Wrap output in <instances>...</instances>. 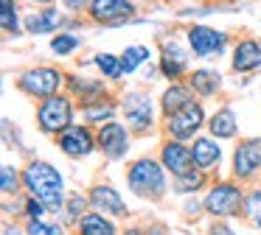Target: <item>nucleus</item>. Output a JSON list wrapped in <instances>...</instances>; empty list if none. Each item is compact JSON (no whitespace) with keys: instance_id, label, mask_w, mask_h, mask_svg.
Wrapping results in <instances>:
<instances>
[{"instance_id":"1a4fd4ad","label":"nucleus","mask_w":261,"mask_h":235,"mask_svg":"<svg viewBox=\"0 0 261 235\" xmlns=\"http://www.w3.org/2000/svg\"><path fill=\"white\" fill-rule=\"evenodd\" d=\"M59 149L68 157H87L93 151V137L85 126H68L59 132Z\"/></svg>"},{"instance_id":"473e14b6","label":"nucleus","mask_w":261,"mask_h":235,"mask_svg":"<svg viewBox=\"0 0 261 235\" xmlns=\"http://www.w3.org/2000/svg\"><path fill=\"white\" fill-rule=\"evenodd\" d=\"M79 210H85V199H82V196H70V201H68V216H70V218H79Z\"/></svg>"},{"instance_id":"cd10ccee","label":"nucleus","mask_w":261,"mask_h":235,"mask_svg":"<svg viewBox=\"0 0 261 235\" xmlns=\"http://www.w3.org/2000/svg\"><path fill=\"white\" fill-rule=\"evenodd\" d=\"M199 185H202V173L188 171V173H182V177H177V185H174V188L180 190V193H188V190H197Z\"/></svg>"},{"instance_id":"f8f14e48","label":"nucleus","mask_w":261,"mask_h":235,"mask_svg":"<svg viewBox=\"0 0 261 235\" xmlns=\"http://www.w3.org/2000/svg\"><path fill=\"white\" fill-rule=\"evenodd\" d=\"M135 11V6L129 0H93L90 3V14L98 22H121Z\"/></svg>"},{"instance_id":"39448f33","label":"nucleus","mask_w":261,"mask_h":235,"mask_svg":"<svg viewBox=\"0 0 261 235\" xmlns=\"http://www.w3.org/2000/svg\"><path fill=\"white\" fill-rule=\"evenodd\" d=\"M20 90H25L29 95H40V98H48L59 90L62 84V76L51 67H34V70H25L20 76Z\"/></svg>"},{"instance_id":"7c9ffc66","label":"nucleus","mask_w":261,"mask_h":235,"mask_svg":"<svg viewBox=\"0 0 261 235\" xmlns=\"http://www.w3.org/2000/svg\"><path fill=\"white\" fill-rule=\"evenodd\" d=\"M42 210H48V207L42 204V201L37 199V196H31V199L25 201V213H29V218H31V221H37V218L42 216Z\"/></svg>"},{"instance_id":"f03ea898","label":"nucleus","mask_w":261,"mask_h":235,"mask_svg":"<svg viewBox=\"0 0 261 235\" xmlns=\"http://www.w3.org/2000/svg\"><path fill=\"white\" fill-rule=\"evenodd\" d=\"M129 188L132 193L138 196H163L166 193V177H163V168L158 165L154 160H138L129 165Z\"/></svg>"},{"instance_id":"7ed1b4c3","label":"nucleus","mask_w":261,"mask_h":235,"mask_svg":"<svg viewBox=\"0 0 261 235\" xmlns=\"http://www.w3.org/2000/svg\"><path fill=\"white\" fill-rule=\"evenodd\" d=\"M70 118H73L70 101L57 98V95H48L45 104H40V112H37V121H40L42 132H62V129L70 126Z\"/></svg>"},{"instance_id":"6ab92c4d","label":"nucleus","mask_w":261,"mask_h":235,"mask_svg":"<svg viewBox=\"0 0 261 235\" xmlns=\"http://www.w3.org/2000/svg\"><path fill=\"white\" fill-rule=\"evenodd\" d=\"M211 134L214 137H233L236 134V115L230 109H219L214 118H211Z\"/></svg>"},{"instance_id":"20e7f679","label":"nucleus","mask_w":261,"mask_h":235,"mask_svg":"<svg viewBox=\"0 0 261 235\" xmlns=\"http://www.w3.org/2000/svg\"><path fill=\"white\" fill-rule=\"evenodd\" d=\"M199 126H202V106L194 104V101H188L186 106L169 112V118H166V129H169L177 140L194 137V132H197Z\"/></svg>"},{"instance_id":"c756f323","label":"nucleus","mask_w":261,"mask_h":235,"mask_svg":"<svg viewBox=\"0 0 261 235\" xmlns=\"http://www.w3.org/2000/svg\"><path fill=\"white\" fill-rule=\"evenodd\" d=\"M113 106L110 104H98V106H87L85 109V118L87 121H107V118H113Z\"/></svg>"},{"instance_id":"423d86ee","label":"nucleus","mask_w":261,"mask_h":235,"mask_svg":"<svg viewBox=\"0 0 261 235\" xmlns=\"http://www.w3.org/2000/svg\"><path fill=\"white\" fill-rule=\"evenodd\" d=\"M239 201H242V193H239L236 185L230 182H222L205 196V210L211 216H233L239 210Z\"/></svg>"},{"instance_id":"2eb2a0df","label":"nucleus","mask_w":261,"mask_h":235,"mask_svg":"<svg viewBox=\"0 0 261 235\" xmlns=\"http://www.w3.org/2000/svg\"><path fill=\"white\" fill-rule=\"evenodd\" d=\"M90 201L96 210H104V216H126V204L121 201V196L115 193L113 188H107V185H98V188H93L90 193Z\"/></svg>"},{"instance_id":"aec40b11","label":"nucleus","mask_w":261,"mask_h":235,"mask_svg":"<svg viewBox=\"0 0 261 235\" xmlns=\"http://www.w3.org/2000/svg\"><path fill=\"white\" fill-rule=\"evenodd\" d=\"M59 25V11L48 9V11H40V14H29L25 20V28L31 34H45V31H54Z\"/></svg>"},{"instance_id":"f3484780","label":"nucleus","mask_w":261,"mask_h":235,"mask_svg":"<svg viewBox=\"0 0 261 235\" xmlns=\"http://www.w3.org/2000/svg\"><path fill=\"white\" fill-rule=\"evenodd\" d=\"M191 154H194V165H199V168H211L214 162H219L222 151H219V145H216L214 140L199 137V140H194Z\"/></svg>"},{"instance_id":"2f4dec72","label":"nucleus","mask_w":261,"mask_h":235,"mask_svg":"<svg viewBox=\"0 0 261 235\" xmlns=\"http://www.w3.org/2000/svg\"><path fill=\"white\" fill-rule=\"evenodd\" d=\"M51 232H54V227H45L40 218H37V221H31L29 229H25V235H51Z\"/></svg>"},{"instance_id":"0eeeda50","label":"nucleus","mask_w":261,"mask_h":235,"mask_svg":"<svg viewBox=\"0 0 261 235\" xmlns=\"http://www.w3.org/2000/svg\"><path fill=\"white\" fill-rule=\"evenodd\" d=\"M98 145H101V151L110 160H121L126 154V149H129V134L118 123H107V126L98 129Z\"/></svg>"},{"instance_id":"ddd939ff","label":"nucleus","mask_w":261,"mask_h":235,"mask_svg":"<svg viewBox=\"0 0 261 235\" xmlns=\"http://www.w3.org/2000/svg\"><path fill=\"white\" fill-rule=\"evenodd\" d=\"M163 165L169 168L174 177H182L194 168V154L182 143H166L163 145Z\"/></svg>"},{"instance_id":"5701e85b","label":"nucleus","mask_w":261,"mask_h":235,"mask_svg":"<svg viewBox=\"0 0 261 235\" xmlns=\"http://www.w3.org/2000/svg\"><path fill=\"white\" fill-rule=\"evenodd\" d=\"M149 59V48L146 45H132V48L124 50V56H121V65H124V73H132L141 67V62Z\"/></svg>"},{"instance_id":"f704fd0d","label":"nucleus","mask_w":261,"mask_h":235,"mask_svg":"<svg viewBox=\"0 0 261 235\" xmlns=\"http://www.w3.org/2000/svg\"><path fill=\"white\" fill-rule=\"evenodd\" d=\"M62 3L68 6V9H73V11H76V9H85V6L90 3V0H62Z\"/></svg>"},{"instance_id":"9d476101","label":"nucleus","mask_w":261,"mask_h":235,"mask_svg":"<svg viewBox=\"0 0 261 235\" xmlns=\"http://www.w3.org/2000/svg\"><path fill=\"white\" fill-rule=\"evenodd\" d=\"M188 42H191V48L197 56L219 53V50L225 48V34L214 31V28H205V25H194L191 31H188Z\"/></svg>"},{"instance_id":"f257e3e1","label":"nucleus","mask_w":261,"mask_h":235,"mask_svg":"<svg viewBox=\"0 0 261 235\" xmlns=\"http://www.w3.org/2000/svg\"><path fill=\"white\" fill-rule=\"evenodd\" d=\"M23 182L25 188L31 190V196L42 201L51 213H59L62 210V177L54 165L48 162H31L29 171L23 173Z\"/></svg>"},{"instance_id":"a878e982","label":"nucleus","mask_w":261,"mask_h":235,"mask_svg":"<svg viewBox=\"0 0 261 235\" xmlns=\"http://www.w3.org/2000/svg\"><path fill=\"white\" fill-rule=\"evenodd\" d=\"M73 48H79V37H70V34H59L51 39V50L57 53H70Z\"/></svg>"},{"instance_id":"c85d7f7f","label":"nucleus","mask_w":261,"mask_h":235,"mask_svg":"<svg viewBox=\"0 0 261 235\" xmlns=\"http://www.w3.org/2000/svg\"><path fill=\"white\" fill-rule=\"evenodd\" d=\"M0 177H3V193H6V196H14V193H17V173H14L12 165H3Z\"/></svg>"},{"instance_id":"4be33fe9","label":"nucleus","mask_w":261,"mask_h":235,"mask_svg":"<svg viewBox=\"0 0 261 235\" xmlns=\"http://www.w3.org/2000/svg\"><path fill=\"white\" fill-rule=\"evenodd\" d=\"M188 101H191V90L188 87H180V84H174V87H169L163 93V109H166V115L169 112H174V109H180V106H186Z\"/></svg>"},{"instance_id":"4c0bfd02","label":"nucleus","mask_w":261,"mask_h":235,"mask_svg":"<svg viewBox=\"0 0 261 235\" xmlns=\"http://www.w3.org/2000/svg\"><path fill=\"white\" fill-rule=\"evenodd\" d=\"M126 235H141V232H138V229H129V232H126Z\"/></svg>"},{"instance_id":"72a5a7b5","label":"nucleus","mask_w":261,"mask_h":235,"mask_svg":"<svg viewBox=\"0 0 261 235\" xmlns=\"http://www.w3.org/2000/svg\"><path fill=\"white\" fill-rule=\"evenodd\" d=\"M211 235H236V232H233L227 224H214V227H211Z\"/></svg>"},{"instance_id":"6e6552de","label":"nucleus","mask_w":261,"mask_h":235,"mask_svg":"<svg viewBox=\"0 0 261 235\" xmlns=\"http://www.w3.org/2000/svg\"><path fill=\"white\" fill-rule=\"evenodd\" d=\"M258 165H261V140H247V143L239 145L236 154H233V173L247 179L258 171Z\"/></svg>"},{"instance_id":"c9c22d12","label":"nucleus","mask_w":261,"mask_h":235,"mask_svg":"<svg viewBox=\"0 0 261 235\" xmlns=\"http://www.w3.org/2000/svg\"><path fill=\"white\" fill-rule=\"evenodd\" d=\"M3 235H20V232L14 227H3Z\"/></svg>"},{"instance_id":"a211bd4d","label":"nucleus","mask_w":261,"mask_h":235,"mask_svg":"<svg viewBox=\"0 0 261 235\" xmlns=\"http://www.w3.org/2000/svg\"><path fill=\"white\" fill-rule=\"evenodd\" d=\"M79 235H115V227L98 213H87L79 221Z\"/></svg>"},{"instance_id":"4468645a","label":"nucleus","mask_w":261,"mask_h":235,"mask_svg":"<svg viewBox=\"0 0 261 235\" xmlns=\"http://www.w3.org/2000/svg\"><path fill=\"white\" fill-rule=\"evenodd\" d=\"M261 67V45L253 42V39H244V42L236 45L233 50V70L239 73H250Z\"/></svg>"},{"instance_id":"412c9836","label":"nucleus","mask_w":261,"mask_h":235,"mask_svg":"<svg viewBox=\"0 0 261 235\" xmlns=\"http://www.w3.org/2000/svg\"><path fill=\"white\" fill-rule=\"evenodd\" d=\"M219 81L222 76L214 70H197L191 76V90H197L199 95H214L216 90H219Z\"/></svg>"},{"instance_id":"bb28decb","label":"nucleus","mask_w":261,"mask_h":235,"mask_svg":"<svg viewBox=\"0 0 261 235\" xmlns=\"http://www.w3.org/2000/svg\"><path fill=\"white\" fill-rule=\"evenodd\" d=\"M3 28L9 34H17V6H14V0H3Z\"/></svg>"},{"instance_id":"9b49d317","label":"nucleus","mask_w":261,"mask_h":235,"mask_svg":"<svg viewBox=\"0 0 261 235\" xmlns=\"http://www.w3.org/2000/svg\"><path fill=\"white\" fill-rule=\"evenodd\" d=\"M124 112H126V121H129L138 132L152 126V101H149V95L129 93L126 95V104H124Z\"/></svg>"},{"instance_id":"393cba45","label":"nucleus","mask_w":261,"mask_h":235,"mask_svg":"<svg viewBox=\"0 0 261 235\" xmlns=\"http://www.w3.org/2000/svg\"><path fill=\"white\" fill-rule=\"evenodd\" d=\"M244 210H247L250 218H253L255 227H261V190H253V193L247 196V201H244Z\"/></svg>"},{"instance_id":"dca6fc26","label":"nucleus","mask_w":261,"mask_h":235,"mask_svg":"<svg viewBox=\"0 0 261 235\" xmlns=\"http://www.w3.org/2000/svg\"><path fill=\"white\" fill-rule=\"evenodd\" d=\"M186 50L180 48V42H174V39H171V42H166L163 45V62H160V67H163V73L169 78H177L182 73V67H186Z\"/></svg>"},{"instance_id":"58836bf2","label":"nucleus","mask_w":261,"mask_h":235,"mask_svg":"<svg viewBox=\"0 0 261 235\" xmlns=\"http://www.w3.org/2000/svg\"><path fill=\"white\" fill-rule=\"evenodd\" d=\"M40 3H48V0H40Z\"/></svg>"},{"instance_id":"b1692460","label":"nucleus","mask_w":261,"mask_h":235,"mask_svg":"<svg viewBox=\"0 0 261 235\" xmlns=\"http://www.w3.org/2000/svg\"><path fill=\"white\" fill-rule=\"evenodd\" d=\"M96 65H98V70H101L107 78H118L121 73H124L121 59H115L113 53H98V56H96Z\"/></svg>"},{"instance_id":"e433bc0d","label":"nucleus","mask_w":261,"mask_h":235,"mask_svg":"<svg viewBox=\"0 0 261 235\" xmlns=\"http://www.w3.org/2000/svg\"><path fill=\"white\" fill-rule=\"evenodd\" d=\"M51 235H62V229H59V227H54V232Z\"/></svg>"}]
</instances>
